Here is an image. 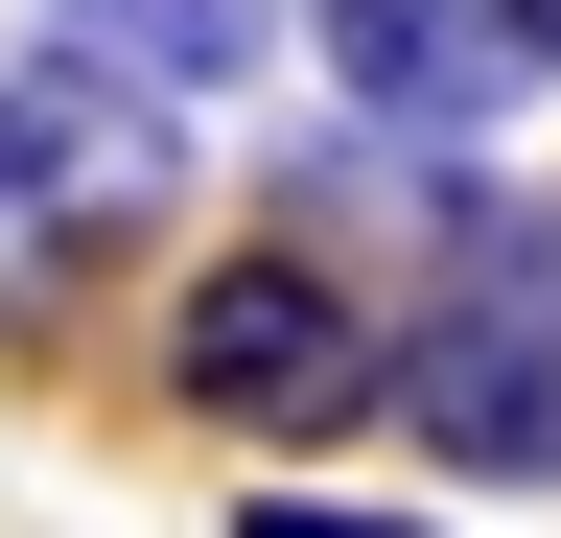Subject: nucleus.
<instances>
[{
	"label": "nucleus",
	"mask_w": 561,
	"mask_h": 538,
	"mask_svg": "<svg viewBox=\"0 0 561 538\" xmlns=\"http://www.w3.org/2000/svg\"><path fill=\"white\" fill-rule=\"evenodd\" d=\"M164 398L210 445H328L351 398H398V328L351 305V257L280 211V234H234V257H187V305H164Z\"/></svg>",
	"instance_id": "nucleus-1"
},
{
	"label": "nucleus",
	"mask_w": 561,
	"mask_h": 538,
	"mask_svg": "<svg viewBox=\"0 0 561 538\" xmlns=\"http://www.w3.org/2000/svg\"><path fill=\"white\" fill-rule=\"evenodd\" d=\"M398 422H421V468L561 492V211H468L445 305L398 328Z\"/></svg>",
	"instance_id": "nucleus-2"
},
{
	"label": "nucleus",
	"mask_w": 561,
	"mask_h": 538,
	"mask_svg": "<svg viewBox=\"0 0 561 538\" xmlns=\"http://www.w3.org/2000/svg\"><path fill=\"white\" fill-rule=\"evenodd\" d=\"M94 164H140L94 71H0V211H47V187H94Z\"/></svg>",
	"instance_id": "nucleus-3"
},
{
	"label": "nucleus",
	"mask_w": 561,
	"mask_h": 538,
	"mask_svg": "<svg viewBox=\"0 0 561 538\" xmlns=\"http://www.w3.org/2000/svg\"><path fill=\"white\" fill-rule=\"evenodd\" d=\"M234 538H421V515H351V492H257Z\"/></svg>",
	"instance_id": "nucleus-4"
},
{
	"label": "nucleus",
	"mask_w": 561,
	"mask_h": 538,
	"mask_svg": "<svg viewBox=\"0 0 561 538\" xmlns=\"http://www.w3.org/2000/svg\"><path fill=\"white\" fill-rule=\"evenodd\" d=\"M491 24H515V94H538V71H561V0H491Z\"/></svg>",
	"instance_id": "nucleus-5"
}]
</instances>
